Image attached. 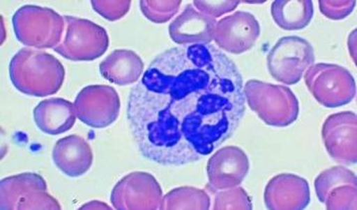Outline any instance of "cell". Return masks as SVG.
I'll use <instances>...</instances> for the list:
<instances>
[{
    "label": "cell",
    "mask_w": 357,
    "mask_h": 210,
    "mask_svg": "<svg viewBox=\"0 0 357 210\" xmlns=\"http://www.w3.org/2000/svg\"><path fill=\"white\" fill-rule=\"evenodd\" d=\"M245 112L241 72L213 44L177 46L155 56L127 103L139 153L165 167L213 153L236 132Z\"/></svg>",
    "instance_id": "1"
},
{
    "label": "cell",
    "mask_w": 357,
    "mask_h": 210,
    "mask_svg": "<svg viewBox=\"0 0 357 210\" xmlns=\"http://www.w3.org/2000/svg\"><path fill=\"white\" fill-rule=\"evenodd\" d=\"M9 75L14 87L32 97H48L62 87L65 69L62 63L44 51L20 49L11 59Z\"/></svg>",
    "instance_id": "2"
},
{
    "label": "cell",
    "mask_w": 357,
    "mask_h": 210,
    "mask_svg": "<svg viewBox=\"0 0 357 210\" xmlns=\"http://www.w3.org/2000/svg\"><path fill=\"white\" fill-rule=\"evenodd\" d=\"M244 94L252 111L272 127H288L300 115V103L286 86L252 79L245 83Z\"/></svg>",
    "instance_id": "3"
},
{
    "label": "cell",
    "mask_w": 357,
    "mask_h": 210,
    "mask_svg": "<svg viewBox=\"0 0 357 210\" xmlns=\"http://www.w3.org/2000/svg\"><path fill=\"white\" fill-rule=\"evenodd\" d=\"M14 33L28 48L54 49L62 41L65 32L63 16L48 7H20L13 17Z\"/></svg>",
    "instance_id": "4"
},
{
    "label": "cell",
    "mask_w": 357,
    "mask_h": 210,
    "mask_svg": "<svg viewBox=\"0 0 357 210\" xmlns=\"http://www.w3.org/2000/svg\"><path fill=\"white\" fill-rule=\"evenodd\" d=\"M65 32L54 51L71 61H93L107 52L108 32L92 21L75 16H63Z\"/></svg>",
    "instance_id": "5"
},
{
    "label": "cell",
    "mask_w": 357,
    "mask_h": 210,
    "mask_svg": "<svg viewBox=\"0 0 357 210\" xmlns=\"http://www.w3.org/2000/svg\"><path fill=\"white\" fill-rule=\"evenodd\" d=\"M305 85L319 104L338 108L354 101L356 84L344 67L328 63L312 65L305 74Z\"/></svg>",
    "instance_id": "6"
},
{
    "label": "cell",
    "mask_w": 357,
    "mask_h": 210,
    "mask_svg": "<svg viewBox=\"0 0 357 210\" xmlns=\"http://www.w3.org/2000/svg\"><path fill=\"white\" fill-rule=\"evenodd\" d=\"M314 62V48L309 41L298 36L279 39L267 56L271 76L286 85L298 83Z\"/></svg>",
    "instance_id": "7"
},
{
    "label": "cell",
    "mask_w": 357,
    "mask_h": 210,
    "mask_svg": "<svg viewBox=\"0 0 357 210\" xmlns=\"http://www.w3.org/2000/svg\"><path fill=\"white\" fill-rule=\"evenodd\" d=\"M1 209H61V205L47 191L43 177L24 172L6 177L0 183Z\"/></svg>",
    "instance_id": "8"
},
{
    "label": "cell",
    "mask_w": 357,
    "mask_h": 210,
    "mask_svg": "<svg viewBox=\"0 0 357 210\" xmlns=\"http://www.w3.org/2000/svg\"><path fill=\"white\" fill-rule=\"evenodd\" d=\"M74 107L81 122L94 129H105L118 120L120 96L111 86H87L77 96Z\"/></svg>",
    "instance_id": "9"
},
{
    "label": "cell",
    "mask_w": 357,
    "mask_h": 210,
    "mask_svg": "<svg viewBox=\"0 0 357 210\" xmlns=\"http://www.w3.org/2000/svg\"><path fill=\"white\" fill-rule=\"evenodd\" d=\"M162 190L153 174L135 172L114 186L111 202L116 209H162Z\"/></svg>",
    "instance_id": "10"
},
{
    "label": "cell",
    "mask_w": 357,
    "mask_h": 210,
    "mask_svg": "<svg viewBox=\"0 0 357 210\" xmlns=\"http://www.w3.org/2000/svg\"><path fill=\"white\" fill-rule=\"evenodd\" d=\"M356 114L340 112L324 121L321 136L328 155L342 165H352L357 162Z\"/></svg>",
    "instance_id": "11"
},
{
    "label": "cell",
    "mask_w": 357,
    "mask_h": 210,
    "mask_svg": "<svg viewBox=\"0 0 357 210\" xmlns=\"http://www.w3.org/2000/svg\"><path fill=\"white\" fill-rule=\"evenodd\" d=\"M249 170V158L242 149L235 146L219 149L207 163L206 190L215 193L240 186Z\"/></svg>",
    "instance_id": "12"
},
{
    "label": "cell",
    "mask_w": 357,
    "mask_h": 210,
    "mask_svg": "<svg viewBox=\"0 0 357 210\" xmlns=\"http://www.w3.org/2000/svg\"><path fill=\"white\" fill-rule=\"evenodd\" d=\"M260 33V23L253 14L236 11L217 22L214 40L222 50L242 54L255 45Z\"/></svg>",
    "instance_id": "13"
},
{
    "label": "cell",
    "mask_w": 357,
    "mask_h": 210,
    "mask_svg": "<svg viewBox=\"0 0 357 210\" xmlns=\"http://www.w3.org/2000/svg\"><path fill=\"white\" fill-rule=\"evenodd\" d=\"M356 176L344 167H333L314 181L317 197L326 209H356Z\"/></svg>",
    "instance_id": "14"
},
{
    "label": "cell",
    "mask_w": 357,
    "mask_h": 210,
    "mask_svg": "<svg viewBox=\"0 0 357 210\" xmlns=\"http://www.w3.org/2000/svg\"><path fill=\"white\" fill-rule=\"evenodd\" d=\"M264 200L268 209H305L310 202L309 183L297 174H278L266 186Z\"/></svg>",
    "instance_id": "15"
},
{
    "label": "cell",
    "mask_w": 357,
    "mask_h": 210,
    "mask_svg": "<svg viewBox=\"0 0 357 210\" xmlns=\"http://www.w3.org/2000/svg\"><path fill=\"white\" fill-rule=\"evenodd\" d=\"M217 21L198 11L192 4L186 6L184 10L170 23V38L179 45L210 44L214 40Z\"/></svg>",
    "instance_id": "16"
},
{
    "label": "cell",
    "mask_w": 357,
    "mask_h": 210,
    "mask_svg": "<svg viewBox=\"0 0 357 210\" xmlns=\"http://www.w3.org/2000/svg\"><path fill=\"white\" fill-rule=\"evenodd\" d=\"M56 167L66 176H84L93 165V151L84 137L71 135L56 142L52 151Z\"/></svg>",
    "instance_id": "17"
},
{
    "label": "cell",
    "mask_w": 357,
    "mask_h": 210,
    "mask_svg": "<svg viewBox=\"0 0 357 210\" xmlns=\"http://www.w3.org/2000/svg\"><path fill=\"white\" fill-rule=\"evenodd\" d=\"M74 104L62 98H50L37 105L34 122L42 133L57 136L71 130L76 122Z\"/></svg>",
    "instance_id": "18"
},
{
    "label": "cell",
    "mask_w": 357,
    "mask_h": 210,
    "mask_svg": "<svg viewBox=\"0 0 357 210\" xmlns=\"http://www.w3.org/2000/svg\"><path fill=\"white\" fill-rule=\"evenodd\" d=\"M144 68V62L137 53L128 49H118L100 64V73L111 83L128 86L139 80Z\"/></svg>",
    "instance_id": "19"
},
{
    "label": "cell",
    "mask_w": 357,
    "mask_h": 210,
    "mask_svg": "<svg viewBox=\"0 0 357 210\" xmlns=\"http://www.w3.org/2000/svg\"><path fill=\"white\" fill-rule=\"evenodd\" d=\"M275 23L284 30H302L314 17V4L310 0H276L271 6Z\"/></svg>",
    "instance_id": "20"
},
{
    "label": "cell",
    "mask_w": 357,
    "mask_h": 210,
    "mask_svg": "<svg viewBox=\"0 0 357 210\" xmlns=\"http://www.w3.org/2000/svg\"><path fill=\"white\" fill-rule=\"evenodd\" d=\"M209 207L208 193L191 186L174 188L162 198V209H209Z\"/></svg>",
    "instance_id": "21"
},
{
    "label": "cell",
    "mask_w": 357,
    "mask_h": 210,
    "mask_svg": "<svg viewBox=\"0 0 357 210\" xmlns=\"http://www.w3.org/2000/svg\"><path fill=\"white\" fill-rule=\"evenodd\" d=\"M181 0L170 1H155V0H142L139 6L142 14L155 23H165L172 20L181 6Z\"/></svg>",
    "instance_id": "22"
},
{
    "label": "cell",
    "mask_w": 357,
    "mask_h": 210,
    "mask_svg": "<svg viewBox=\"0 0 357 210\" xmlns=\"http://www.w3.org/2000/svg\"><path fill=\"white\" fill-rule=\"evenodd\" d=\"M213 209H252L251 198L241 186L219 190L214 193Z\"/></svg>",
    "instance_id": "23"
},
{
    "label": "cell",
    "mask_w": 357,
    "mask_h": 210,
    "mask_svg": "<svg viewBox=\"0 0 357 210\" xmlns=\"http://www.w3.org/2000/svg\"><path fill=\"white\" fill-rule=\"evenodd\" d=\"M130 0L121 1H104V0H92L93 8L98 14L106 18L107 20L116 21L123 18L130 10Z\"/></svg>",
    "instance_id": "24"
},
{
    "label": "cell",
    "mask_w": 357,
    "mask_h": 210,
    "mask_svg": "<svg viewBox=\"0 0 357 210\" xmlns=\"http://www.w3.org/2000/svg\"><path fill=\"white\" fill-rule=\"evenodd\" d=\"M321 13L326 18L331 20H342L347 18L354 11L356 6V0L349 1H326L321 0L319 1Z\"/></svg>",
    "instance_id": "25"
},
{
    "label": "cell",
    "mask_w": 357,
    "mask_h": 210,
    "mask_svg": "<svg viewBox=\"0 0 357 210\" xmlns=\"http://www.w3.org/2000/svg\"><path fill=\"white\" fill-rule=\"evenodd\" d=\"M240 2L238 0H232V1H200L195 0L193 1V6L200 13L205 15L210 16L212 18H217L222 16L224 14L231 13L235 10Z\"/></svg>",
    "instance_id": "26"
},
{
    "label": "cell",
    "mask_w": 357,
    "mask_h": 210,
    "mask_svg": "<svg viewBox=\"0 0 357 210\" xmlns=\"http://www.w3.org/2000/svg\"><path fill=\"white\" fill-rule=\"evenodd\" d=\"M81 209H112L111 207H109L108 204H104L102 202H98V200H94V202H88V204H84L83 207H80Z\"/></svg>",
    "instance_id": "27"
}]
</instances>
